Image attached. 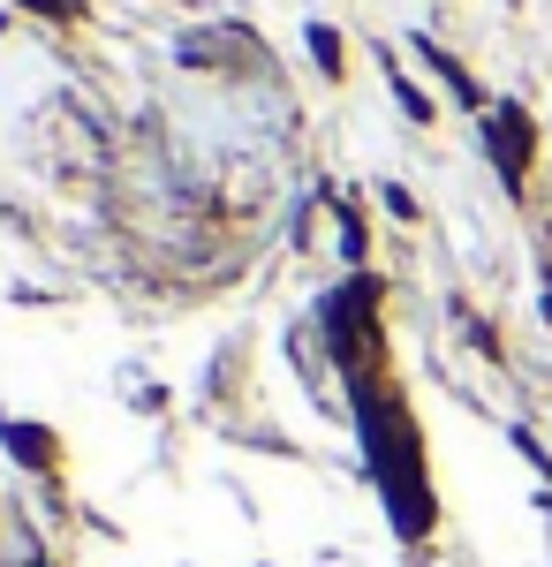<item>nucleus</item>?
I'll use <instances>...</instances> for the list:
<instances>
[{
    "instance_id": "1",
    "label": "nucleus",
    "mask_w": 552,
    "mask_h": 567,
    "mask_svg": "<svg viewBox=\"0 0 552 567\" xmlns=\"http://www.w3.org/2000/svg\"><path fill=\"white\" fill-rule=\"evenodd\" d=\"M492 152H500V175L522 182V159H530V122H522L514 106H500V114H492Z\"/></svg>"
},
{
    "instance_id": "2",
    "label": "nucleus",
    "mask_w": 552,
    "mask_h": 567,
    "mask_svg": "<svg viewBox=\"0 0 552 567\" xmlns=\"http://www.w3.org/2000/svg\"><path fill=\"white\" fill-rule=\"evenodd\" d=\"M8 446H16V454H23L31 470H45V462H53V439L31 432V424H8Z\"/></svg>"
},
{
    "instance_id": "3",
    "label": "nucleus",
    "mask_w": 552,
    "mask_h": 567,
    "mask_svg": "<svg viewBox=\"0 0 552 567\" xmlns=\"http://www.w3.org/2000/svg\"><path fill=\"white\" fill-rule=\"evenodd\" d=\"M310 53H318V69H326V76L340 69V39H334V31H310Z\"/></svg>"
},
{
    "instance_id": "4",
    "label": "nucleus",
    "mask_w": 552,
    "mask_h": 567,
    "mask_svg": "<svg viewBox=\"0 0 552 567\" xmlns=\"http://www.w3.org/2000/svg\"><path fill=\"white\" fill-rule=\"evenodd\" d=\"M545 318H552V288H545Z\"/></svg>"
}]
</instances>
